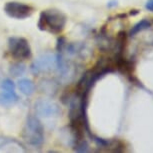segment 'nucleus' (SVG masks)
Instances as JSON below:
<instances>
[{
  "label": "nucleus",
  "mask_w": 153,
  "mask_h": 153,
  "mask_svg": "<svg viewBox=\"0 0 153 153\" xmlns=\"http://www.w3.org/2000/svg\"><path fill=\"white\" fill-rule=\"evenodd\" d=\"M150 27H151V21L148 19H146V18H144L132 26V28L128 33V36L133 37L135 35H137L138 33H140L141 31L148 29V28H150Z\"/></svg>",
  "instance_id": "obj_10"
},
{
  "label": "nucleus",
  "mask_w": 153,
  "mask_h": 153,
  "mask_svg": "<svg viewBox=\"0 0 153 153\" xmlns=\"http://www.w3.org/2000/svg\"><path fill=\"white\" fill-rule=\"evenodd\" d=\"M74 151L76 152H88L89 151V145L87 141L85 139H82L80 141H77L74 144Z\"/></svg>",
  "instance_id": "obj_12"
},
{
  "label": "nucleus",
  "mask_w": 153,
  "mask_h": 153,
  "mask_svg": "<svg viewBox=\"0 0 153 153\" xmlns=\"http://www.w3.org/2000/svg\"><path fill=\"white\" fill-rule=\"evenodd\" d=\"M117 5H118L117 0H110V1H108V3H107V7L108 8H113V7H116Z\"/></svg>",
  "instance_id": "obj_15"
},
{
  "label": "nucleus",
  "mask_w": 153,
  "mask_h": 153,
  "mask_svg": "<svg viewBox=\"0 0 153 153\" xmlns=\"http://www.w3.org/2000/svg\"><path fill=\"white\" fill-rule=\"evenodd\" d=\"M33 7L22 2H7L4 5V12L13 19L23 20L30 17L33 13Z\"/></svg>",
  "instance_id": "obj_5"
},
{
  "label": "nucleus",
  "mask_w": 153,
  "mask_h": 153,
  "mask_svg": "<svg viewBox=\"0 0 153 153\" xmlns=\"http://www.w3.org/2000/svg\"><path fill=\"white\" fill-rule=\"evenodd\" d=\"M0 151L6 152H25L26 149L19 141L14 138L0 136Z\"/></svg>",
  "instance_id": "obj_7"
},
{
  "label": "nucleus",
  "mask_w": 153,
  "mask_h": 153,
  "mask_svg": "<svg viewBox=\"0 0 153 153\" xmlns=\"http://www.w3.org/2000/svg\"><path fill=\"white\" fill-rule=\"evenodd\" d=\"M19 96L16 94L15 90H2L0 92V105L8 107L18 102Z\"/></svg>",
  "instance_id": "obj_8"
},
{
  "label": "nucleus",
  "mask_w": 153,
  "mask_h": 153,
  "mask_svg": "<svg viewBox=\"0 0 153 153\" xmlns=\"http://www.w3.org/2000/svg\"><path fill=\"white\" fill-rule=\"evenodd\" d=\"M17 85H18L20 92L22 94H24L25 96H31L35 91V85L28 78L19 79L18 82H17Z\"/></svg>",
  "instance_id": "obj_9"
},
{
  "label": "nucleus",
  "mask_w": 153,
  "mask_h": 153,
  "mask_svg": "<svg viewBox=\"0 0 153 153\" xmlns=\"http://www.w3.org/2000/svg\"><path fill=\"white\" fill-rule=\"evenodd\" d=\"M25 70H26V67L23 63H20V62H17V63H14L10 66L9 68V73L12 75L14 77H19V76H22L24 74Z\"/></svg>",
  "instance_id": "obj_11"
},
{
  "label": "nucleus",
  "mask_w": 153,
  "mask_h": 153,
  "mask_svg": "<svg viewBox=\"0 0 153 153\" xmlns=\"http://www.w3.org/2000/svg\"><path fill=\"white\" fill-rule=\"evenodd\" d=\"M0 87L2 90H15V84L11 79L6 78L0 83Z\"/></svg>",
  "instance_id": "obj_13"
},
{
  "label": "nucleus",
  "mask_w": 153,
  "mask_h": 153,
  "mask_svg": "<svg viewBox=\"0 0 153 153\" xmlns=\"http://www.w3.org/2000/svg\"><path fill=\"white\" fill-rule=\"evenodd\" d=\"M34 106L37 116L45 119L57 117L61 112L59 105L50 99H38Z\"/></svg>",
  "instance_id": "obj_6"
},
{
  "label": "nucleus",
  "mask_w": 153,
  "mask_h": 153,
  "mask_svg": "<svg viewBox=\"0 0 153 153\" xmlns=\"http://www.w3.org/2000/svg\"><path fill=\"white\" fill-rule=\"evenodd\" d=\"M66 21L65 14L57 9H47L43 10L40 13L37 26L41 31L52 34H59L64 29Z\"/></svg>",
  "instance_id": "obj_1"
},
{
  "label": "nucleus",
  "mask_w": 153,
  "mask_h": 153,
  "mask_svg": "<svg viewBox=\"0 0 153 153\" xmlns=\"http://www.w3.org/2000/svg\"><path fill=\"white\" fill-rule=\"evenodd\" d=\"M145 9L150 12H153V0H147L145 5H144Z\"/></svg>",
  "instance_id": "obj_14"
},
{
  "label": "nucleus",
  "mask_w": 153,
  "mask_h": 153,
  "mask_svg": "<svg viewBox=\"0 0 153 153\" xmlns=\"http://www.w3.org/2000/svg\"><path fill=\"white\" fill-rule=\"evenodd\" d=\"M22 137L29 145L33 147H40L44 142V128L35 115L29 114L23 127Z\"/></svg>",
  "instance_id": "obj_2"
},
{
  "label": "nucleus",
  "mask_w": 153,
  "mask_h": 153,
  "mask_svg": "<svg viewBox=\"0 0 153 153\" xmlns=\"http://www.w3.org/2000/svg\"><path fill=\"white\" fill-rule=\"evenodd\" d=\"M140 13V11L139 10H137V9H132L130 10V12H129V15L130 16H136L137 14H139Z\"/></svg>",
  "instance_id": "obj_16"
},
{
  "label": "nucleus",
  "mask_w": 153,
  "mask_h": 153,
  "mask_svg": "<svg viewBox=\"0 0 153 153\" xmlns=\"http://www.w3.org/2000/svg\"><path fill=\"white\" fill-rule=\"evenodd\" d=\"M58 68V54L44 53L34 60L31 64V72L33 74L47 73Z\"/></svg>",
  "instance_id": "obj_3"
},
{
  "label": "nucleus",
  "mask_w": 153,
  "mask_h": 153,
  "mask_svg": "<svg viewBox=\"0 0 153 153\" xmlns=\"http://www.w3.org/2000/svg\"><path fill=\"white\" fill-rule=\"evenodd\" d=\"M8 50L10 55L16 60H26L31 56L29 42L23 37H10L8 39Z\"/></svg>",
  "instance_id": "obj_4"
}]
</instances>
